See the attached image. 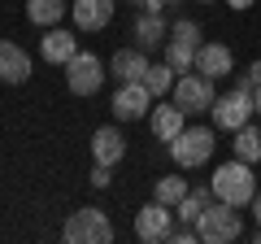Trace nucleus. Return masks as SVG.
I'll list each match as a JSON object with an SVG mask.
<instances>
[{"instance_id": "obj_22", "label": "nucleus", "mask_w": 261, "mask_h": 244, "mask_svg": "<svg viewBox=\"0 0 261 244\" xmlns=\"http://www.w3.org/2000/svg\"><path fill=\"white\" fill-rule=\"evenodd\" d=\"M196 48L200 44H183V39H170L166 44V61L174 70H196Z\"/></svg>"}, {"instance_id": "obj_9", "label": "nucleus", "mask_w": 261, "mask_h": 244, "mask_svg": "<svg viewBox=\"0 0 261 244\" xmlns=\"http://www.w3.org/2000/svg\"><path fill=\"white\" fill-rule=\"evenodd\" d=\"M148 105H152V92L140 83H122L118 92H113V118L122 122H135V118H148Z\"/></svg>"}, {"instance_id": "obj_16", "label": "nucleus", "mask_w": 261, "mask_h": 244, "mask_svg": "<svg viewBox=\"0 0 261 244\" xmlns=\"http://www.w3.org/2000/svg\"><path fill=\"white\" fill-rule=\"evenodd\" d=\"M166 18H161V13H148L144 9L140 18H135V48H144V53H148V48H157V44H166Z\"/></svg>"}, {"instance_id": "obj_1", "label": "nucleus", "mask_w": 261, "mask_h": 244, "mask_svg": "<svg viewBox=\"0 0 261 244\" xmlns=\"http://www.w3.org/2000/svg\"><path fill=\"white\" fill-rule=\"evenodd\" d=\"M209 188H214L218 201H226V205L244 209L252 205V197H257V175H252V161H226V166H218V175L209 179Z\"/></svg>"}, {"instance_id": "obj_12", "label": "nucleus", "mask_w": 261, "mask_h": 244, "mask_svg": "<svg viewBox=\"0 0 261 244\" xmlns=\"http://www.w3.org/2000/svg\"><path fill=\"white\" fill-rule=\"evenodd\" d=\"M0 79H5V83H27V79H31V57H27V48L0 39Z\"/></svg>"}, {"instance_id": "obj_3", "label": "nucleus", "mask_w": 261, "mask_h": 244, "mask_svg": "<svg viewBox=\"0 0 261 244\" xmlns=\"http://www.w3.org/2000/svg\"><path fill=\"white\" fill-rule=\"evenodd\" d=\"M61 240H65V244H109V240H113V223H109L105 209L83 205V209H74V214L65 218Z\"/></svg>"}, {"instance_id": "obj_10", "label": "nucleus", "mask_w": 261, "mask_h": 244, "mask_svg": "<svg viewBox=\"0 0 261 244\" xmlns=\"http://www.w3.org/2000/svg\"><path fill=\"white\" fill-rule=\"evenodd\" d=\"M92 157L100 161V166H118L122 157H126V135L118 131V127H100V131L92 135Z\"/></svg>"}, {"instance_id": "obj_19", "label": "nucleus", "mask_w": 261, "mask_h": 244, "mask_svg": "<svg viewBox=\"0 0 261 244\" xmlns=\"http://www.w3.org/2000/svg\"><path fill=\"white\" fill-rule=\"evenodd\" d=\"M27 18L35 27H57L65 18V0H27Z\"/></svg>"}, {"instance_id": "obj_31", "label": "nucleus", "mask_w": 261, "mask_h": 244, "mask_svg": "<svg viewBox=\"0 0 261 244\" xmlns=\"http://www.w3.org/2000/svg\"><path fill=\"white\" fill-rule=\"evenodd\" d=\"M226 5H231V9H248L252 0H226Z\"/></svg>"}, {"instance_id": "obj_8", "label": "nucleus", "mask_w": 261, "mask_h": 244, "mask_svg": "<svg viewBox=\"0 0 261 244\" xmlns=\"http://www.w3.org/2000/svg\"><path fill=\"white\" fill-rule=\"evenodd\" d=\"M170 231H174V209L152 197V205H144L140 214H135V235L148 240V244H157V240H166Z\"/></svg>"}, {"instance_id": "obj_28", "label": "nucleus", "mask_w": 261, "mask_h": 244, "mask_svg": "<svg viewBox=\"0 0 261 244\" xmlns=\"http://www.w3.org/2000/svg\"><path fill=\"white\" fill-rule=\"evenodd\" d=\"M135 9H148V13H161V0H130Z\"/></svg>"}, {"instance_id": "obj_30", "label": "nucleus", "mask_w": 261, "mask_h": 244, "mask_svg": "<svg viewBox=\"0 0 261 244\" xmlns=\"http://www.w3.org/2000/svg\"><path fill=\"white\" fill-rule=\"evenodd\" d=\"M252 109H257V118H261V87L252 92Z\"/></svg>"}, {"instance_id": "obj_17", "label": "nucleus", "mask_w": 261, "mask_h": 244, "mask_svg": "<svg viewBox=\"0 0 261 244\" xmlns=\"http://www.w3.org/2000/svg\"><path fill=\"white\" fill-rule=\"evenodd\" d=\"M178 131H183V109H178V105H157V109H152V135L170 144Z\"/></svg>"}, {"instance_id": "obj_33", "label": "nucleus", "mask_w": 261, "mask_h": 244, "mask_svg": "<svg viewBox=\"0 0 261 244\" xmlns=\"http://www.w3.org/2000/svg\"><path fill=\"white\" fill-rule=\"evenodd\" d=\"M200 5H214V0H200Z\"/></svg>"}, {"instance_id": "obj_2", "label": "nucleus", "mask_w": 261, "mask_h": 244, "mask_svg": "<svg viewBox=\"0 0 261 244\" xmlns=\"http://www.w3.org/2000/svg\"><path fill=\"white\" fill-rule=\"evenodd\" d=\"M244 235V218L235 205H226V201H214V205H205V214L196 218V240L200 244H231Z\"/></svg>"}, {"instance_id": "obj_26", "label": "nucleus", "mask_w": 261, "mask_h": 244, "mask_svg": "<svg viewBox=\"0 0 261 244\" xmlns=\"http://www.w3.org/2000/svg\"><path fill=\"white\" fill-rule=\"evenodd\" d=\"M92 188H109V166H100V161H96V170H92Z\"/></svg>"}, {"instance_id": "obj_5", "label": "nucleus", "mask_w": 261, "mask_h": 244, "mask_svg": "<svg viewBox=\"0 0 261 244\" xmlns=\"http://www.w3.org/2000/svg\"><path fill=\"white\" fill-rule=\"evenodd\" d=\"M65 83H70L74 96H96L105 83V61L96 53H74L65 61Z\"/></svg>"}, {"instance_id": "obj_21", "label": "nucleus", "mask_w": 261, "mask_h": 244, "mask_svg": "<svg viewBox=\"0 0 261 244\" xmlns=\"http://www.w3.org/2000/svg\"><path fill=\"white\" fill-rule=\"evenodd\" d=\"M174 75H178V70L170 66V61L148 66V70H144V87H148L152 96H166V92H174Z\"/></svg>"}, {"instance_id": "obj_32", "label": "nucleus", "mask_w": 261, "mask_h": 244, "mask_svg": "<svg viewBox=\"0 0 261 244\" xmlns=\"http://www.w3.org/2000/svg\"><path fill=\"white\" fill-rule=\"evenodd\" d=\"M161 5H174V0H161Z\"/></svg>"}, {"instance_id": "obj_18", "label": "nucleus", "mask_w": 261, "mask_h": 244, "mask_svg": "<svg viewBox=\"0 0 261 244\" xmlns=\"http://www.w3.org/2000/svg\"><path fill=\"white\" fill-rule=\"evenodd\" d=\"M235 157H240V161H252V166L261 161V127L244 122L240 131H235Z\"/></svg>"}, {"instance_id": "obj_6", "label": "nucleus", "mask_w": 261, "mask_h": 244, "mask_svg": "<svg viewBox=\"0 0 261 244\" xmlns=\"http://www.w3.org/2000/svg\"><path fill=\"white\" fill-rule=\"evenodd\" d=\"M214 79L209 75H183V79H174V105L183 113H205V109H214Z\"/></svg>"}, {"instance_id": "obj_29", "label": "nucleus", "mask_w": 261, "mask_h": 244, "mask_svg": "<svg viewBox=\"0 0 261 244\" xmlns=\"http://www.w3.org/2000/svg\"><path fill=\"white\" fill-rule=\"evenodd\" d=\"M252 218H257V227H261V192L252 197Z\"/></svg>"}, {"instance_id": "obj_14", "label": "nucleus", "mask_w": 261, "mask_h": 244, "mask_svg": "<svg viewBox=\"0 0 261 244\" xmlns=\"http://www.w3.org/2000/svg\"><path fill=\"white\" fill-rule=\"evenodd\" d=\"M79 31H105L113 22V0H74Z\"/></svg>"}, {"instance_id": "obj_11", "label": "nucleus", "mask_w": 261, "mask_h": 244, "mask_svg": "<svg viewBox=\"0 0 261 244\" xmlns=\"http://www.w3.org/2000/svg\"><path fill=\"white\" fill-rule=\"evenodd\" d=\"M196 70H200V75H209V79L231 75V70H235L231 48H226V44H200V48H196Z\"/></svg>"}, {"instance_id": "obj_23", "label": "nucleus", "mask_w": 261, "mask_h": 244, "mask_svg": "<svg viewBox=\"0 0 261 244\" xmlns=\"http://www.w3.org/2000/svg\"><path fill=\"white\" fill-rule=\"evenodd\" d=\"M205 205H209V201H200V197H196V192H187V197H183V201H178V205H174V214L183 218V227H196V218L205 214Z\"/></svg>"}, {"instance_id": "obj_27", "label": "nucleus", "mask_w": 261, "mask_h": 244, "mask_svg": "<svg viewBox=\"0 0 261 244\" xmlns=\"http://www.w3.org/2000/svg\"><path fill=\"white\" fill-rule=\"evenodd\" d=\"M166 240H170V244H192V240H196V231H187V227H183V231H170Z\"/></svg>"}, {"instance_id": "obj_15", "label": "nucleus", "mask_w": 261, "mask_h": 244, "mask_svg": "<svg viewBox=\"0 0 261 244\" xmlns=\"http://www.w3.org/2000/svg\"><path fill=\"white\" fill-rule=\"evenodd\" d=\"M144 70H148L144 48H122V53H113V79L118 83H140Z\"/></svg>"}, {"instance_id": "obj_20", "label": "nucleus", "mask_w": 261, "mask_h": 244, "mask_svg": "<svg viewBox=\"0 0 261 244\" xmlns=\"http://www.w3.org/2000/svg\"><path fill=\"white\" fill-rule=\"evenodd\" d=\"M187 192H192V188H187V179H183V175H166V179H157V188H152V197H157L161 205H170V209H174L178 201L187 197Z\"/></svg>"}, {"instance_id": "obj_13", "label": "nucleus", "mask_w": 261, "mask_h": 244, "mask_svg": "<svg viewBox=\"0 0 261 244\" xmlns=\"http://www.w3.org/2000/svg\"><path fill=\"white\" fill-rule=\"evenodd\" d=\"M39 53H44V61H53V66H65V61L79 53V39L70 35V31L48 27V35H39Z\"/></svg>"}, {"instance_id": "obj_7", "label": "nucleus", "mask_w": 261, "mask_h": 244, "mask_svg": "<svg viewBox=\"0 0 261 244\" xmlns=\"http://www.w3.org/2000/svg\"><path fill=\"white\" fill-rule=\"evenodd\" d=\"M252 113H257L252 109V92H240V87L214 101V122L222 131H240L244 122H252Z\"/></svg>"}, {"instance_id": "obj_4", "label": "nucleus", "mask_w": 261, "mask_h": 244, "mask_svg": "<svg viewBox=\"0 0 261 244\" xmlns=\"http://www.w3.org/2000/svg\"><path fill=\"white\" fill-rule=\"evenodd\" d=\"M170 157L183 170H200L214 157V131H209V127H183V131L170 140Z\"/></svg>"}, {"instance_id": "obj_25", "label": "nucleus", "mask_w": 261, "mask_h": 244, "mask_svg": "<svg viewBox=\"0 0 261 244\" xmlns=\"http://www.w3.org/2000/svg\"><path fill=\"white\" fill-rule=\"evenodd\" d=\"M235 87H240V92H257V87H261V61H252V66L240 75V83H235Z\"/></svg>"}, {"instance_id": "obj_24", "label": "nucleus", "mask_w": 261, "mask_h": 244, "mask_svg": "<svg viewBox=\"0 0 261 244\" xmlns=\"http://www.w3.org/2000/svg\"><path fill=\"white\" fill-rule=\"evenodd\" d=\"M170 39H183V44H200V22L196 18H178L170 27Z\"/></svg>"}]
</instances>
